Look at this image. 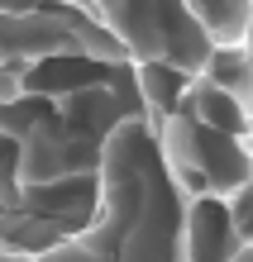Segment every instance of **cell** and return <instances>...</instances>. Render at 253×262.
Returning a JSON list of instances; mask_svg holds the SVG:
<instances>
[{"mask_svg":"<svg viewBox=\"0 0 253 262\" xmlns=\"http://www.w3.org/2000/svg\"><path fill=\"white\" fill-rule=\"evenodd\" d=\"M225 210H229V224L239 234V243L253 248V181H244L234 195H225Z\"/></svg>","mask_w":253,"mask_h":262,"instance_id":"cell-3","label":"cell"},{"mask_svg":"<svg viewBox=\"0 0 253 262\" xmlns=\"http://www.w3.org/2000/svg\"><path fill=\"white\" fill-rule=\"evenodd\" d=\"M234 262H253V248H244V253H239V257H234Z\"/></svg>","mask_w":253,"mask_h":262,"instance_id":"cell-4","label":"cell"},{"mask_svg":"<svg viewBox=\"0 0 253 262\" xmlns=\"http://www.w3.org/2000/svg\"><path fill=\"white\" fill-rule=\"evenodd\" d=\"M153 129H158L163 162L186 200H225L244 181H253V138L220 134L186 110L158 119Z\"/></svg>","mask_w":253,"mask_h":262,"instance_id":"cell-2","label":"cell"},{"mask_svg":"<svg viewBox=\"0 0 253 262\" xmlns=\"http://www.w3.org/2000/svg\"><path fill=\"white\" fill-rule=\"evenodd\" d=\"M244 43H248V57H253V24H248V38H244Z\"/></svg>","mask_w":253,"mask_h":262,"instance_id":"cell-5","label":"cell"},{"mask_svg":"<svg viewBox=\"0 0 253 262\" xmlns=\"http://www.w3.org/2000/svg\"><path fill=\"white\" fill-rule=\"evenodd\" d=\"M186 205L153 119H129L105 143L91 224L34 262H186Z\"/></svg>","mask_w":253,"mask_h":262,"instance_id":"cell-1","label":"cell"}]
</instances>
